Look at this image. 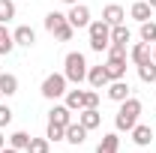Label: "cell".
<instances>
[{
	"instance_id": "obj_29",
	"label": "cell",
	"mask_w": 156,
	"mask_h": 153,
	"mask_svg": "<svg viewBox=\"0 0 156 153\" xmlns=\"http://www.w3.org/2000/svg\"><path fill=\"white\" fill-rule=\"evenodd\" d=\"M105 51H108V57H126V45L123 42H111Z\"/></svg>"
},
{
	"instance_id": "obj_14",
	"label": "cell",
	"mask_w": 156,
	"mask_h": 153,
	"mask_svg": "<svg viewBox=\"0 0 156 153\" xmlns=\"http://www.w3.org/2000/svg\"><path fill=\"white\" fill-rule=\"evenodd\" d=\"M63 141H69V144H84V141H87V129L72 120V123L66 126V138H63Z\"/></svg>"
},
{
	"instance_id": "obj_27",
	"label": "cell",
	"mask_w": 156,
	"mask_h": 153,
	"mask_svg": "<svg viewBox=\"0 0 156 153\" xmlns=\"http://www.w3.org/2000/svg\"><path fill=\"white\" fill-rule=\"evenodd\" d=\"M141 42H156V21H144L141 24Z\"/></svg>"
},
{
	"instance_id": "obj_6",
	"label": "cell",
	"mask_w": 156,
	"mask_h": 153,
	"mask_svg": "<svg viewBox=\"0 0 156 153\" xmlns=\"http://www.w3.org/2000/svg\"><path fill=\"white\" fill-rule=\"evenodd\" d=\"M78 123L90 132V129H96V126H102V114H99V108H81L78 111Z\"/></svg>"
},
{
	"instance_id": "obj_15",
	"label": "cell",
	"mask_w": 156,
	"mask_h": 153,
	"mask_svg": "<svg viewBox=\"0 0 156 153\" xmlns=\"http://www.w3.org/2000/svg\"><path fill=\"white\" fill-rule=\"evenodd\" d=\"M48 120L57 123V126H69V123H72V111H69L66 105H54V108L48 111Z\"/></svg>"
},
{
	"instance_id": "obj_34",
	"label": "cell",
	"mask_w": 156,
	"mask_h": 153,
	"mask_svg": "<svg viewBox=\"0 0 156 153\" xmlns=\"http://www.w3.org/2000/svg\"><path fill=\"white\" fill-rule=\"evenodd\" d=\"M63 3H69V6H75V3H78V0H63Z\"/></svg>"
},
{
	"instance_id": "obj_9",
	"label": "cell",
	"mask_w": 156,
	"mask_h": 153,
	"mask_svg": "<svg viewBox=\"0 0 156 153\" xmlns=\"http://www.w3.org/2000/svg\"><path fill=\"white\" fill-rule=\"evenodd\" d=\"M87 81H90V87L93 90H102V87H108V72H105V66H90L87 69Z\"/></svg>"
},
{
	"instance_id": "obj_31",
	"label": "cell",
	"mask_w": 156,
	"mask_h": 153,
	"mask_svg": "<svg viewBox=\"0 0 156 153\" xmlns=\"http://www.w3.org/2000/svg\"><path fill=\"white\" fill-rule=\"evenodd\" d=\"M99 105V93L96 90H84V108H96Z\"/></svg>"
},
{
	"instance_id": "obj_19",
	"label": "cell",
	"mask_w": 156,
	"mask_h": 153,
	"mask_svg": "<svg viewBox=\"0 0 156 153\" xmlns=\"http://www.w3.org/2000/svg\"><path fill=\"white\" fill-rule=\"evenodd\" d=\"M0 93L3 96H15L18 93V78L12 75V72H3V75H0Z\"/></svg>"
},
{
	"instance_id": "obj_8",
	"label": "cell",
	"mask_w": 156,
	"mask_h": 153,
	"mask_svg": "<svg viewBox=\"0 0 156 153\" xmlns=\"http://www.w3.org/2000/svg\"><path fill=\"white\" fill-rule=\"evenodd\" d=\"M105 72H108L111 81L126 78V57H108V60H105Z\"/></svg>"
},
{
	"instance_id": "obj_13",
	"label": "cell",
	"mask_w": 156,
	"mask_h": 153,
	"mask_svg": "<svg viewBox=\"0 0 156 153\" xmlns=\"http://www.w3.org/2000/svg\"><path fill=\"white\" fill-rule=\"evenodd\" d=\"M132 141H135L138 147H150V141H153V129L144 126V123H135V126H132Z\"/></svg>"
},
{
	"instance_id": "obj_35",
	"label": "cell",
	"mask_w": 156,
	"mask_h": 153,
	"mask_svg": "<svg viewBox=\"0 0 156 153\" xmlns=\"http://www.w3.org/2000/svg\"><path fill=\"white\" fill-rule=\"evenodd\" d=\"M153 63H156V42H153Z\"/></svg>"
},
{
	"instance_id": "obj_4",
	"label": "cell",
	"mask_w": 156,
	"mask_h": 153,
	"mask_svg": "<svg viewBox=\"0 0 156 153\" xmlns=\"http://www.w3.org/2000/svg\"><path fill=\"white\" fill-rule=\"evenodd\" d=\"M42 96H45V99H60V96H66V75L51 72V75L42 81Z\"/></svg>"
},
{
	"instance_id": "obj_18",
	"label": "cell",
	"mask_w": 156,
	"mask_h": 153,
	"mask_svg": "<svg viewBox=\"0 0 156 153\" xmlns=\"http://www.w3.org/2000/svg\"><path fill=\"white\" fill-rule=\"evenodd\" d=\"M117 150H120V138H117V132L102 135V141H99L96 153H117Z\"/></svg>"
},
{
	"instance_id": "obj_17",
	"label": "cell",
	"mask_w": 156,
	"mask_h": 153,
	"mask_svg": "<svg viewBox=\"0 0 156 153\" xmlns=\"http://www.w3.org/2000/svg\"><path fill=\"white\" fill-rule=\"evenodd\" d=\"M66 24H69V18H66L63 12H48V15H45V30H48L51 36L57 33L60 27H66Z\"/></svg>"
},
{
	"instance_id": "obj_22",
	"label": "cell",
	"mask_w": 156,
	"mask_h": 153,
	"mask_svg": "<svg viewBox=\"0 0 156 153\" xmlns=\"http://www.w3.org/2000/svg\"><path fill=\"white\" fill-rule=\"evenodd\" d=\"M9 147H15V150H27V147H30V135L27 132H12L9 135Z\"/></svg>"
},
{
	"instance_id": "obj_28",
	"label": "cell",
	"mask_w": 156,
	"mask_h": 153,
	"mask_svg": "<svg viewBox=\"0 0 156 153\" xmlns=\"http://www.w3.org/2000/svg\"><path fill=\"white\" fill-rule=\"evenodd\" d=\"M48 147H51V141H48V138H30L27 153H48Z\"/></svg>"
},
{
	"instance_id": "obj_32",
	"label": "cell",
	"mask_w": 156,
	"mask_h": 153,
	"mask_svg": "<svg viewBox=\"0 0 156 153\" xmlns=\"http://www.w3.org/2000/svg\"><path fill=\"white\" fill-rule=\"evenodd\" d=\"M0 153H21V150H15V147H3Z\"/></svg>"
},
{
	"instance_id": "obj_26",
	"label": "cell",
	"mask_w": 156,
	"mask_h": 153,
	"mask_svg": "<svg viewBox=\"0 0 156 153\" xmlns=\"http://www.w3.org/2000/svg\"><path fill=\"white\" fill-rule=\"evenodd\" d=\"M45 138H48V141H63V138H66V126H57V123H51V120H48Z\"/></svg>"
},
{
	"instance_id": "obj_12",
	"label": "cell",
	"mask_w": 156,
	"mask_h": 153,
	"mask_svg": "<svg viewBox=\"0 0 156 153\" xmlns=\"http://www.w3.org/2000/svg\"><path fill=\"white\" fill-rule=\"evenodd\" d=\"M108 99H114V102L129 99V84H126V78H120V81H108Z\"/></svg>"
},
{
	"instance_id": "obj_30",
	"label": "cell",
	"mask_w": 156,
	"mask_h": 153,
	"mask_svg": "<svg viewBox=\"0 0 156 153\" xmlns=\"http://www.w3.org/2000/svg\"><path fill=\"white\" fill-rule=\"evenodd\" d=\"M9 123H12V108L0 102V129H3V126H9Z\"/></svg>"
},
{
	"instance_id": "obj_16",
	"label": "cell",
	"mask_w": 156,
	"mask_h": 153,
	"mask_svg": "<svg viewBox=\"0 0 156 153\" xmlns=\"http://www.w3.org/2000/svg\"><path fill=\"white\" fill-rule=\"evenodd\" d=\"M129 15H132V18H135L138 24H144V21H150V15H153V6H150L147 0H141V3H132Z\"/></svg>"
},
{
	"instance_id": "obj_1",
	"label": "cell",
	"mask_w": 156,
	"mask_h": 153,
	"mask_svg": "<svg viewBox=\"0 0 156 153\" xmlns=\"http://www.w3.org/2000/svg\"><path fill=\"white\" fill-rule=\"evenodd\" d=\"M138 114H141V102H138L135 96L123 99V102H120V111H117V117H114L117 132H132V126L138 123Z\"/></svg>"
},
{
	"instance_id": "obj_23",
	"label": "cell",
	"mask_w": 156,
	"mask_h": 153,
	"mask_svg": "<svg viewBox=\"0 0 156 153\" xmlns=\"http://www.w3.org/2000/svg\"><path fill=\"white\" fill-rule=\"evenodd\" d=\"M138 78H141L144 84H153V81H156V63H153V60L144 63V66H138Z\"/></svg>"
},
{
	"instance_id": "obj_7",
	"label": "cell",
	"mask_w": 156,
	"mask_h": 153,
	"mask_svg": "<svg viewBox=\"0 0 156 153\" xmlns=\"http://www.w3.org/2000/svg\"><path fill=\"white\" fill-rule=\"evenodd\" d=\"M129 57L135 66H144V63H150L153 60V51H150V42H135L132 45V51H129Z\"/></svg>"
},
{
	"instance_id": "obj_10",
	"label": "cell",
	"mask_w": 156,
	"mask_h": 153,
	"mask_svg": "<svg viewBox=\"0 0 156 153\" xmlns=\"http://www.w3.org/2000/svg\"><path fill=\"white\" fill-rule=\"evenodd\" d=\"M12 39H15V45H21V48H33V42H36V30L27 27V24H21L18 30L12 33Z\"/></svg>"
},
{
	"instance_id": "obj_33",
	"label": "cell",
	"mask_w": 156,
	"mask_h": 153,
	"mask_svg": "<svg viewBox=\"0 0 156 153\" xmlns=\"http://www.w3.org/2000/svg\"><path fill=\"white\" fill-rule=\"evenodd\" d=\"M3 147H6V138H3V132H0V150H3Z\"/></svg>"
},
{
	"instance_id": "obj_11",
	"label": "cell",
	"mask_w": 156,
	"mask_h": 153,
	"mask_svg": "<svg viewBox=\"0 0 156 153\" xmlns=\"http://www.w3.org/2000/svg\"><path fill=\"white\" fill-rule=\"evenodd\" d=\"M123 18H126V12H123V6H117V3H108L105 9H102V21L105 24H123Z\"/></svg>"
},
{
	"instance_id": "obj_24",
	"label": "cell",
	"mask_w": 156,
	"mask_h": 153,
	"mask_svg": "<svg viewBox=\"0 0 156 153\" xmlns=\"http://www.w3.org/2000/svg\"><path fill=\"white\" fill-rule=\"evenodd\" d=\"M129 39H132V33H129L126 24H114V27H111V42H123V45H126Z\"/></svg>"
},
{
	"instance_id": "obj_36",
	"label": "cell",
	"mask_w": 156,
	"mask_h": 153,
	"mask_svg": "<svg viewBox=\"0 0 156 153\" xmlns=\"http://www.w3.org/2000/svg\"><path fill=\"white\" fill-rule=\"evenodd\" d=\"M147 3H150V6H153V9H156V0H147Z\"/></svg>"
},
{
	"instance_id": "obj_2",
	"label": "cell",
	"mask_w": 156,
	"mask_h": 153,
	"mask_svg": "<svg viewBox=\"0 0 156 153\" xmlns=\"http://www.w3.org/2000/svg\"><path fill=\"white\" fill-rule=\"evenodd\" d=\"M63 75L66 81H72V84H81L84 78H87V60L81 51H69L66 60H63Z\"/></svg>"
},
{
	"instance_id": "obj_20",
	"label": "cell",
	"mask_w": 156,
	"mask_h": 153,
	"mask_svg": "<svg viewBox=\"0 0 156 153\" xmlns=\"http://www.w3.org/2000/svg\"><path fill=\"white\" fill-rule=\"evenodd\" d=\"M69 111H81L84 108V90H66V102H63Z\"/></svg>"
},
{
	"instance_id": "obj_5",
	"label": "cell",
	"mask_w": 156,
	"mask_h": 153,
	"mask_svg": "<svg viewBox=\"0 0 156 153\" xmlns=\"http://www.w3.org/2000/svg\"><path fill=\"white\" fill-rule=\"evenodd\" d=\"M69 24L75 27V30H81V27H90V9L84 6V3H75L72 9H69Z\"/></svg>"
},
{
	"instance_id": "obj_37",
	"label": "cell",
	"mask_w": 156,
	"mask_h": 153,
	"mask_svg": "<svg viewBox=\"0 0 156 153\" xmlns=\"http://www.w3.org/2000/svg\"><path fill=\"white\" fill-rule=\"evenodd\" d=\"M0 99H3V93H0Z\"/></svg>"
},
{
	"instance_id": "obj_3",
	"label": "cell",
	"mask_w": 156,
	"mask_h": 153,
	"mask_svg": "<svg viewBox=\"0 0 156 153\" xmlns=\"http://www.w3.org/2000/svg\"><path fill=\"white\" fill-rule=\"evenodd\" d=\"M87 33H90V48L93 51H105L111 45V24H105V21H90Z\"/></svg>"
},
{
	"instance_id": "obj_25",
	"label": "cell",
	"mask_w": 156,
	"mask_h": 153,
	"mask_svg": "<svg viewBox=\"0 0 156 153\" xmlns=\"http://www.w3.org/2000/svg\"><path fill=\"white\" fill-rule=\"evenodd\" d=\"M15 18V3L12 0H0V24H9Z\"/></svg>"
},
{
	"instance_id": "obj_21",
	"label": "cell",
	"mask_w": 156,
	"mask_h": 153,
	"mask_svg": "<svg viewBox=\"0 0 156 153\" xmlns=\"http://www.w3.org/2000/svg\"><path fill=\"white\" fill-rule=\"evenodd\" d=\"M12 48H15V39H12V33H9V30H6V24H0V54L6 57Z\"/></svg>"
}]
</instances>
